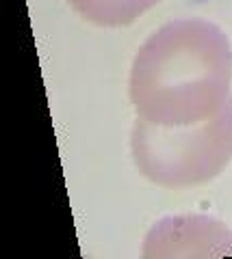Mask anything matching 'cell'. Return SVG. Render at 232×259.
Here are the masks:
<instances>
[{
	"mask_svg": "<svg viewBox=\"0 0 232 259\" xmlns=\"http://www.w3.org/2000/svg\"><path fill=\"white\" fill-rule=\"evenodd\" d=\"M232 46L217 24L167 22L139 46L128 95L137 119L180 127L215 117L232 100Z\"/></svg>",
	"mask_w": 232,
	"mask_h": 259,
	"instance_id": "1",
	"label": "cell"
},
{
	"mask_svg": "<svg viewBox=\"0 0 232 259\" xmlns=\"http://www.w3.org/2000/svg\"><path fill=\"white\" fill-rule=\"evenodd\" d=\"M137 171L161 188H193L215 180L232 160V100L200 123L161 127L137 119L130 132Z\"/></svg>",
	"mask_w": 232,
	"mask_h": 259,
	"instance_id": "2",
	"label": "cell"
},
{
	"mask_svg": "<svg viewBox=\"0 0 232 259\" xmlns=\"http://www.w3.org/2000/svg\"><path fill=\"white\" fill-rule=\"evenodd\" d=\"M232 253V231L206 216H172L154 225L143 257H200Z\"/></svg>",
	"mask_w": 232,
	"mask_h": 259,
	"instance_id": "3",
	"label": "cell"
},
{
	"mask_svg": "<svg viewBox=\"0 0 232 259\" xmlns=\"http://www.w3.org/2000/svg\"><path fill=\"white\" fill-rule=\"evenodd\" d=\"M85 22L105 28L128 26L161 0H68Z\"/></svg>",
	"mask_w": 232,
	"mask_h": 259,
	"instance_id": "4",
	"label": "cell"
}]
</instances>
